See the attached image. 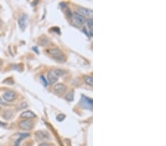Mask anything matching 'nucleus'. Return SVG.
Listing matches in <instances>:
<instances>
[{"mask_svg": "<svg viewBox=\"0 0 166 146\" xmlns=\"http://www.w3.org/2000/svg\"><path fill=\"white\" fill-rule=\"evenodd\" d=\"M49 53L52 55V58L54 59H55L56 61H60V62H64L65 61V57L64 55L63 52L60 50L58 48H52V49H49Z\"/></svg>", "mask_w": 166, "mask_h": 146, "instance_id": "1", "label": "nucleus"}, {"mask_svg": "<svg viewBox=\"0 0 166 146\" xmlns=\"http://www.w3.org/2000/svg\"><path fill=\"white\" fill-rule=\"evenodd\" d=\"M80 106L86 109H90L91 110L92 109V100L86 97L85 95H82L81 100L80 101Z\"/></svg>", "mask_w": 166, "mask_h": 146, "instance_id": "2", "label": "nucleus"}, {"mask_svg": "<svg viewBox=\"0 0 166 146\" xmlns=\"http://www.w3.org/2000/svg\"><path fill=\"white\" fill-rule=\"evenodd\" d=\"M33 122L31 120H22L19 122V126L21 129L22 130H30L33 128Z\"/></svg>", "mask_w": 166, "mask_h": 146, "instance_id": "3", "label": "nucleus"}, {"mask_svg": "<svg viewBox=\"0 0 166 146\" xmlns=\"http://www.w3.org/2000/svg\"><path fill=\"white\" fill-rule=\"evenodd\" d=\"M3 98L5 101L13 102L16 98V94L13 91H6L3 94Z\"/></svg>", "mask_w": 166, "mask_h": 146, "instance_id": "4", "label": "nucleus"}, {"mask_svg": "<svg viewBox=\"0 0 166 146\" xmlns=\"http://www.w3.org/2000/svg\"><path fill=\"white\" fill-rule=\"evenodd\" d=\"M72 19H73V21L74 22H75V24H78V25L83 24L86 21L84 16H81V14H79L78 13H73V14H72Z\"/></svg>", "mask_w": 166, "mask_h": 146, "instance_id": "5", "label": "nucleus"}, {"mask_svg": "<svg viewBox=\"0 0 166 146\" xmlns=\"http://www.w3.org/2000/svg\"><path fill=\"white\" fill-rule=\"evenodd\" d=\"M18 24L21 30H25L27 24V16L26 15V14H23V15H21V16L19 18Z\"/></svg>", "mask_w": 166, "mask_h": 146, "instance_id": "6", "label": "nucleus"}, {"mask_svg": "<svg viewBox=\"0 0 166 146\" xmlns=\"http://www.w3.org/2000/svg\"><path fill=\"white\" fill-rule=\"evenodd\" d=\"M66 86L64 85L63 84H57L54 87V90L58 94H63L66 91Z\"/></svg>", "mask_w": 166, "mask_h": 146, "instance_id": "7", "label": "nucleus"}, {"mask_svg": "<svg viewBox=\"0 0 166 146\" xmlns=\"http://www.w3.org/2000/svg\"><path fill=\"white\" fill-rule=\"evenodd\" d=\"M47 79L49 81V84H55V83L57 82L58 81V77L54 74L53 71H49L48 72V75H47Z\"/></svg>", "mask_w": 166, "mask_h": 146, "instance_id": "8", "label": "nucleus"}, {"mask_svg": "<svg viewBox=\"0 0 166 146\" xmlns=\"http://www.w3.org/2000/svg\"><path fill=\"white\" fill-rule=\"evenodd\" d=\"M78 14H81V15L83 16H91L92 14V11L89 9H87V8H78Z\"/></svg>", "mask_w": 166, "mask_h": 146, "instance_id": "9", "label": "nucleus"}, {"mask_svg": "<svg viewBox=\"0 0 166 146\" xmlns=\"http://www.w3.org/2000/svg\"><path fill=\"white\" fill-rule=\"evenodd\" d=\"M21 117L24 118V119H33L36 117V115L31 111H25L21 113Z\"/></svg>", "mask_w": 166, "mask_h": 146, "instance_id": "10", "label": "nucleus"}, {"mask_svg": "<svg viewBox=\"0 0 166 146\" xmlns=\"http://www.w3.org/2000/svg\"><path fill=\"white\" fill-rule=\"evenodd\" d=\"M36 136L39 140H47V139H49V135H48L47 133H46L45 131H39L36 133Z\"/></svg>", "mask_w": 166, "mask_h": 146, "instance_id": "11", "label": "nucleus"}, {"mask_svg": "<svg viewBox=\"0 0 166 146\" xmlns=\"http://www.w3.org/2000/svg\"><path fill=\"white\" fill-rule=\"evenodd\" d=\"M53 72L57 77H60L64 75L65 73H66V72H65L64 70H62V69H55L53 70Z\"/></svg>", "mask_w": 166, "mask_h": 146, "instance_id": "12", "label": "nucleus"}, {"mask_svg": "<svg viewBox=\"0 0 166 146\" xmlns=\"http://www.w3.org/2000/svg\"><path fill=\"white\" fill-rule=\"evenodd\" d=\"M84 81H85L86 84H87L89 86L93 85V80L91 76H85L84 77Z\"/></svg>", "mask_w": 166, "mask_h": 146, "instance_id": "13", "label": "nucleus"}, {"mask_svg": "<svg viewBox=\"0 0 166 146\" xmlns=\"http://www.w3.org/2000/svg\"><path fill=\"white\" fill-rule=\"evenodd\" d=\"M65 98H66V100H67L68 101H72V100H73L74 98L73 92H71L68 93L67 95H66V97H65Z\"/></svg>", "mask_w": 166, "mask_h": 146, "instance_id": "14", "label": "nucleus"}, {"mask_svg": "<svg viewBox=\"0 0 166 146\" xmlns=\"http://www.w3.org/2000/svg\"><path fill=\"white\" fill-rule=\"evenodd\" d=\"M87 24L88 27H89L90 31H92V27H93V20L92 19H89L87 21Z\"/></svg>", "mask_w": 166, "mask_h": 146, "instance_id": "15", "label": "nucleus"}, {"mask_svg": "<svg viewBox=\"0 0 166 146\" xmlns=\"http://www.w3.org/2000/svg\"><path fill=\"white\" fill-rule=\"evenodd\" d=\"M40 80L41 81H43V84H44V87H47V80L45 79V78L44 76H40Z\"/></svg>", "mask_w": 166, "mask_h": 146, "instance_id": "16", "label": "nucleus"}, {"mask_svg": "<svg viewBox=\"0 0 166 146\" xmlns=\"http://www.w3.org/2000/svg\"><path fill=\"white\" fill-rule=\"evenodd\" d=\"M65 118V116L64 115H59V116L57 117V120H59V121H62V120H63Z\"/></svg>", "mask_w": 166, "mask_h": 146, "instance_id": "17", "label": "nucleus"}, {"mask_svg": "<svg viewBox=\"0 0 166 146\" xmlns=\"http://www.w3.org/2000/svg\"><path fill=\"white\" fill-rule=\"evenodd\" d=\"M39 146H49V144H47V143H42Z\"/></svg>", "mask_w": 166, "mask_h": 146, "instance_id": "18", "label": "nucleus"}, {"mask_svg": "<svg viewBox=\"0 0 166 146\" xmlns=\"http://www.w3.org/2000/svg\"><path fill=\"white\" fill-rule=\"evenodd\" d=\"M0 104H4V102L2 101V100L0 98Z\"/></svg>", "mask_w": 166, "mask_h": 146, "instance_id": "19", "label": "nucleus"}, {"mask_svg": "<svg viewBox=\"0 0 166 146\" xmlns=\"http://www.w3.org/2000/svg\"><path fill=\"white\" fill-rule=\"evenodd\" d=\"M1 64H2V62H1V61H0V66H1Z\"/></svg>", "mask_w": 166, "mask_h": 146, "instance_id": "20", "label": "nucleus"}]
</instances>
